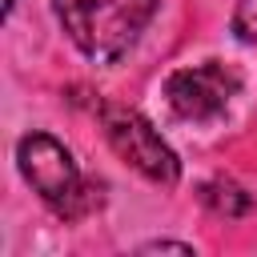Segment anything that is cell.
I'll return each mask as SVG.
<instances>
[{"label":"cell","instance_id":"3957f363","mask_svg":"<svg viewBox=\"0 0 257 257\" xmlns=\"http://www.w3.org/2000/svg\"><path fill=\"white\" fill-rule=\"evenodd\" d=\"M104 120V137L116 149L120 161H128L141 177H149L153 185H177L181 165L173 157V149L161 141V133L133 108H100Z\"/></svg>","mask_w":257,"mask_h":257},{"label":"cell","instance_id":"ba28073f","mask_svg":"<svg viewBox=\"0 0 257 257\" xmlns=\"http://www.w3.org/2000/svg\"><path fill=\"white\" fill-rule=\"evenodd\" d=\"M12 4H16V0H4V16H8V12H12Z\"/></svg>","mask_w":257,"mask_h":257},{"label":"cell","instance_id":"52a82bcc","mask_svg":"<svg viewBox=\"0 0 257 257\" xmlns=\"http://www.w3.org/2000/svg\"><path fill=\"white\" fill-rule=\"evenodd\" d=\"M193 253V245H181V241H153V245H145L141 253Z\"/></svg>","mask_w":257,"mask_h":257},{"label":"cell","instance_id":"5b68a950","mask_svg":"<svg viewBox=\"0 0 257 257\" xmlns=\"http://www.w3.org/2000/svg\"><path fill=\"white\" fill-rule=\"evenodd\" d=\"M201 201H205L213 213H221V217H241V213L249 209V197H245L233 181H209V185L201 189Z\"/></svg>","mask_w":257,"mask_h":257},{"label":"cell","instance_id":"6da1fadb","mask_svg":"<svg viewBox=\"0 0 257 257\" xmlns=\"http://www.w3.org/2000/svg\"><path fill=\"white\" fill-rule=\"evenodd\" d=\"M153 12L157 0H56V16L72 44L100 64L124 56L153 20Z\"/></svg>","mask_w":257,"mask_h":257},{"label":"cell","instance_id":"7a4b0ae2","mask_svg":"<svg viewBox=\"0 0 257 257\" xmlns=\"http://www.w3.org/2000/svg\"><path fill=\"white\" fill-rule=\"evenodd\" d=\"M16 165H20L24 181H28L60 217H68V221L88 217V213L100 209V201H104L100 185L84 181L80 169H76V161H72V153H68L56 137H48V133H28V137L16 145Z\"/></svg>","mask_w":257,"mask_h":257},{"label":"cell","instance_id":"277c9868","mask_svg":"<svg viewBox=\"0 0 257 257\" xmlns=\"http://www.w3.org/2000/svg\"><path fill=\"white\" fill-rule=\"evenodd\" d=\"M241 80L233 68L209 60V64H193V68H177L165 80V96L173 104L177 116L185 120H213L229 108V100L237 96Z\"/></svg>","mask_w":257,"mask_h":257},{"label":"cell","instance_id":"8992f818","mask_svg":"<svg viewBox=\"0 0 257 257\" xmlns=\"http://www.w3.org/2000/svg\"><path fill=\"white\" fill-rule=\"evenodd\" d=\"M233 32L245 44H257V0H241L233 12Z\"/></svg>","mask_w":257,"mask_h":257}]
</instances>
